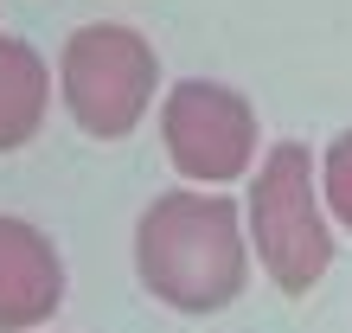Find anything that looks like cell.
Segmentation results:
<instances>
[{
    "instance_id": "1",
    "label": "cell",
    "mask_w": 352,
    "mask_h": 333,
    "mask_svg": "<svg viewBox=\"0 0 352 333\" xmlns=\"http://www.w3.org/2000/svg\"><path fill=\"white\" fill-rule=\"evenodd\" d=\"M135 276L173 314H224L250 282L243 212L205 186L160 193L135 218Z\"/></svg>"
},
{
    "instance_id": "2",
    "label": "cell",
    "mask_w": 352,
    "mask_h": 333,
    "mask_svg": "<svg viewBox=\"0 0 352 333\" xmlns=\"http://www.w3.org/2000/svg\"><path fill=\"white\" fill-rule=\"evenodd\" d=\"M243 237L256 250V269L295 301L314 295L320 276L333 269V218L320 205L307 141H276L256 160L250 199H243Z\"/></svg>"
},
{
    "instance_id": "5",
    "label": "cell",
    "mask_w": 352,
    "mask_h": 333,
    "mask_svg": "<svg viewBox=\"0 0 352 333\" xmlns=\"http://www.w3.org/2000/svg\"><path fill=\"white\" fill-rule=\"evenodd\" d=\"M65 308V257L52 231L0 212V333H32Z\"/></svg>"
},
{
    "instance_id": "7",
    "label": "cell",
    "mask_w": 352,
    "mask_h": 333,
    "mask_svg": "<svg viewBox=\"0 0 352 333\" xmlns=\"http://www.w3.org/2000/svg\"><path fill=\"white\" fill-rule=\"evenodd\" d=\"M314 180H320L327 218H333L340 231H352V129H340L333 141H327V154L314 160Z\"/></svg>"
},
{
    "instance_id": "3",
    "label": "cell",
    "mask_w": 352,
    "mask_h": 333,
    "mask_svg": "<svg viewBox=\"0 0 352 333\" xmlns=\"http://www.w3.org/2000/svg\"><path fill=\"white\" fill-rule=\"evenodd\" d=\"M160 90V52L148 32L122 26V19H96L77 26L58 52V96L65 116L90 141H122L141 129Z\"/></svg>"
},
{
    "instance_id": "4",
    "label": "cell",
    "mask_w": 352,
    "mask_h": 333,
    "mask_svg": "<svg viewBox=\"0 0 352 333\" xmlns=\"http://www.w3.org/2000/svg\"><path fill=\"white\" fill-rule=\"evenodd\" d=\"M256 135H263L256 103L218 77H179L160 103V148H167L173 173L192 186H231L237 173H250Z\"/></svg>"
},
{
    "instance_id": "6",
    "label": "cell",
    "mask_w": 352,
    "mask_h": 333,
    "mask_svg": "<svg viewBox=\"0 0 352 333\" xmlns=\"http://www.w3.org/2000/svg\"><path fill=\"white\" fill-rule=\"evenodd\" d=\"M52 109V65L38 58V45L0 32V154H19L26 141H38Z\"/></svg>"
},
{
    "instance_id": "8",
    "label": "cell",
    "mask_w": 352,
    "mask_h": 333,
    "mask_svg": "<svg viewBox=\"0 0 352 333\" xmlns=\"http://www.w3.org/2000/svg\"><path fill=\"white\" fill-rule=\"evenodd\" d=\"M32 333H38V327H32Z\"/></svg>"
}]
</instances>
